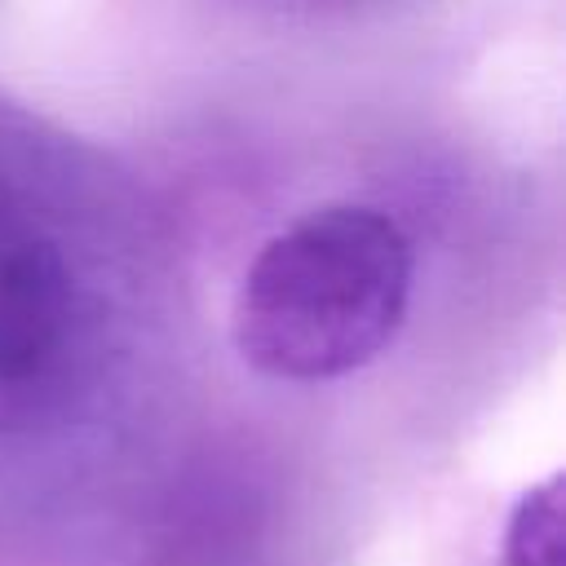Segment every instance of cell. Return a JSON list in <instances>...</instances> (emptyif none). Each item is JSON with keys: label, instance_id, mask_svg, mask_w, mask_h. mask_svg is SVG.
Wrapping results in <instances>:
<instances>
[{"label": "cell", "instance_id": "cell-2", "mask_svg": "<svg viewBox=\"0 0 566 566\" xmlns=\"http://www.w3.org/2000/svg\"><path fill=\"white\" fill-rule=\"evenodd\" d=\"M411 274V239L389 212L371 203L310 208L248 261L230 305V340L270 380H340L394 345Z\"/></svg>", "mask_w": 566, "mask_h": 566}, {"label": "cell", "instance_id": "cell-3", "mask_svg": "<svg viewBox=\"0 0 566 566\" xmlns=\"http://www.w3.org/2000/svg\"><path fill=\"white\" fill-rule=\"evenodd\" d=\"M566 562V495L562 478H544L539 486L522 491L509 513L500 566H562Z\"/></svg>", "mask_w": 566, "mask_h": 566}, {"label": "cell", "instance_id": "cell-1", "mask_svg": "<svg viewBox=\"0 0 566 566\" xmlns=\"http://www.w3.org/2000/svg\"><path fill=\"white\" fill-rule=\"evenodd\" d=\"M66 146L0 106V433L35 429L97 376L124 279Z\"/></svg>", "mask_w": 566, "mask_h": 566}]
</instances>
